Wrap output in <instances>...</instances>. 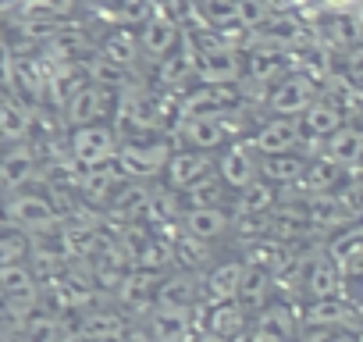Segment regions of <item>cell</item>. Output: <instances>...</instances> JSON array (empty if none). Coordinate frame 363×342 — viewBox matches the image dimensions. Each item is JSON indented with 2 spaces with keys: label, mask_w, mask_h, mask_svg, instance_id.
Returning <instances> with one entry per match:
<instances>
[{
  "label": "cell",
  "mask_w": 363,
  "mask_h": 342,
  "mask_svg": "<svg viewBox=\"0 0 363 342\" xmlns=\"http://www.w3.org/2000/svg\"><path fill=\"white\" fill-rule=\"evenodd\" d=\"M310 104H317V82L310 75H281L267 93V111L278 118H299Z\"/></svg>",
  "instance_id": "cell-1"
},
{
  "label": "cell",
  "mask_w": 363,
  "mask_h": 342,
  "mask_svg": "<svg viewBox=\"0 0 363 342\" xmlns=\"http://www.w3.org/2000/svg\"><path fill=\"white\" fill-rule=\"evenodd\" d=\"M72 160L79 167H104L118 157V136L104 125H86V128H75L72 132Z\"/></svg>",
  "instance_id": "cell-2"
},
{
  "label": "cell",
  "mask_w": 363,
  "mask_h": 342,
  "mask_svg": "<svg viewBox=\"0 0 363 342\" xmlns=\"http://www.w3.org/2000/svg\"><path fill=\"white\" fill-rule=\"evenodd\" d=\"M4 218L18 232H54V225H57V211L40 193H15L4 204Z\"/></svg>",
  "instance_id": "cell-3"
},
{
  "label": "cell",
  "mask_w": 363,
  "mask_h": 342,
  "mask_svg": "<svg viewBox=\"0 0 363 342\" xmlns=\"http://www.w3.org/2000/svg\"><path fill=\"white\" fill-rule=\"evenodd\" d=\"M167 160H171L167 143H125V146H118V157H114L125 179H150L167 167Z\"/></svg>",
  "instance_id": "cell-4"
},
{
  "label": "cell",
  "mask_w": 363,
  "mask_h": 342,
  "mask_svg": "<svg viewBox=\"0 0 363 342\" xmlns=\"http://www.w3.org/2000/svg\"><path fill=\"white\" fill-rule=\"evenodd\" d=\"M303 143V132H299V121L296 118H271L253 139V153H264V157H278V153H296V146Z\"/></svg>",
  "instance_id": "cell-5"
},
{
  "label": "cell",
  "mask_w": 363,
  "mask_h": 342,
  "mask_svg": "<svg viewBox=\"0 0 363 342\" xmlns=\"http://www.w3.org/2000/svg\"><path fill=\"white\" fill-rule=\"evenodd\" d=\"M211 171H214V164H211L207 153L186 150V153H171V160H167V167H164V179H167L171 189L186 193V189H193L196 182L211 179Z\"/></svg>",
  "instance_id": "cell-6"
},
{
  "label": "cell",
  "mask_w": 363,
  "mask_h": 342,
  "mask_svg": "<svg viewBox=\"0 0 363 342\" xmlns=\"http://www.w3.org/2000/svg\"><path fill=\"white\" fill-rule=\"evenodd\" d=\"M260 175V164H257V153L250 143H232L218 164V179L232 189H246L250 182H257Z\"/></svg>",
  "instance_id": "cell-7"
},
{
  "label": "cell",
  "mask_w": 363,
  "mask_h": 342,
  "mask_svg": "<svg viewBox=\"0 0 363 342\" xmlns=\"http://www.w3.org/2000/svg\"><path fill=\"white\" fill-rule=\"evenodd\" d=\"M239 57H235V50H228V47H214V50H203L200 57H196V68H193V75L200 79V86H232L235 79H239Z\"/></svg>",
  "instance_id": "cell-8"
},
{
  "label": "cell",
  "mask_w": 363,
  "mask_h": 342,
  "mask_svg": "<svg viewBox=\"0 0 363 342\" xmlns=\"http://www.w3.org/2000/svg\"><path fill=\"white\" fill-rule=\"evenodd\" d=\"M299 132H303V143H310V146H317V143H328L345 121H342V111L335 107V104H324V100H317V104H310L299 118Z\"/></svg>",
  "instance_id": "cell-9"
},
{
  "label": "cell",
  "mask_w": 363,
  "mask_h": 342,
  "mask_svg": "<svg viewBox=\"0 0 363 342\" xmlns=\"http://www.w3.org/2000/svg\"><path fill=\"white\" fill-rule=\"evenodd\" d=\"M36 171V153L29 143L11 146L4 157H0V189L4 193H22V186H29Z\"/></svg>",
  "instance_id": "cell-10"
},
{
  "label": "cell",
  "mask_w": 363,
  "mask_h": 342,
  "mask_svg": "<svg viewBox=\"0 0 363 342\" xmlns=\"http://www.w3.org/2000/svg\"><path fill=\"white\" fill-rule=\"evenodd\" d=\"M150 338L153 342H196L193 310H153L150 314Z\"/></svg>",
  "instance_id": "cell-11"
},
{
  "label": "cell",
  "mask_w": 363,
  "mask_h": 342,
  "mask_svg": "<svg viewBox=\"0 0 363 342\" xmlns=\"http://www.w3.org/2000/svg\"><path fill=\"white\" fill-rule=\"evenodd\" d=\"M121 182H125V175L118 171V164H104V167L82 171L79 189H82V197H86L89 204L104 207V204H114V197L121 193Z\"/></svg>",
  "instance_id": "cell-12"
},
{
  "label": "cell",
  "mask_w": 363,
  "mask_h": 342,
  "mask_svg": "<svg viewBox=\"0 0 363 342\" xmlns=\"http://www.w3.org/2000/svg\"><path fill=\"white\" fill-rule=\"evenodd\" d=\"M235 104L232 86H200L182 100V118H207V114H225V107Z\"/></svg>",
  "instance_id": "cell-13"
},
{
  "label": "cell",
  "mask_w": 363,
  "mask_h": 342,
  "mask_svg": "<svg viewBox=\"0 0 363 342\" xmlns=\"http://www.w3.org/2000/svg\"><path fill=\"white\" fill-rule=\"evenodd\" d=\"M196 296H200L196 278L182 271V275H167V278H160L153 299H157V310H193Z\"/></svg>",
  "instance_id": "cell-14"
},
{
  "label": "cell",
  "mask_w": 363,
  "mask_h": 342,
  "mask_svg": "<svg viewBox=\"0 0 363 342\" xmlns=\"http://www.w3.org/2000/svg\"><path fill=\"white\" fill-rule=\"evenodd\" d=\"M178 136L186 139L189 146H196V150H214V146H221V143H225L228 125H225V118H221V114H207V118H182Z\"/></svg>",
  "instance_id": "cell-15"
},
{
  "label": "cell",
  "mask_w": 363,
  "mask_h": 342,
  "mask_svg": "<svg viewBox=\"0 0 363 342\" xmlns=\"http://www.w3.org/2000/svg\"><path fill=\"white\" fill-rule=\"evenodd\" d=\"M174 43H178V22L167 15H153L139 33V50L157 57V61H164V54L174 50Z\"/></svg>",
  "instance_id": "cell-16"
},
{
  "label": "cell",
  "mask_w": 363,
  "mask_h": 342,
  "mask_svg": "<svg viewBox=\"0 0 363 342\" xmlns=\"http://www.w3.org/2000/svg\"><path fill=\"white\" fill-rule=\"evenodd\" d=\"M0 296H4L8 310H26V307H33V303H36V275H33L26 264L4 271V275H0Z\"/></svg>",
  "instance_id": "cell-17"
},
{
  "label": "cell",
  "mask_w": 363,
  "mask_h": 342,
  "mask_svg": "<svg viewBox=\"0 0 363 342\" xmlns=\"http://www.w3.org/2000/svg\"><path fill=\"white\" fill-rule=\"evenodd\" d=\"M203 331H214V335L235 342V338L246 331V310H242L235 299H228V303H211V310L203 314Z\"/></svg>",
  "instance_id": "cell-18"
},
{
  "label": "cell",
  "mask_w": 363,
  "mask_h": 342,
  "mask_svg": "<svg viewBox=\"0 0 363 342\" xmlns=\"http://www.w3.org/2000/svg\"><path fill=\"white\" fill-rule=\"evenodd\" d=\"M292 338H296V321H292L289 307H281V303L264 307L257 317L253 342H292Z\"/></svg>",
  "instance_id": "cell-19"
},
{
  "label": "cell",
  "mask_w": 363,
  "mask_h": 342,
  "mask_svg": "<svg viewBox=\"0 0 363 342\" xmlns=\"http://www.w3.org/2000/svg\"><path fill=\"white\" fill-rule=\"evenodd\" d=\"M242 271H246V264H239V260L218 264V267L207 275V282H203V296H207L211 303H228V299H235V296H239Z\"/></svg>",
  "instance_id": "cell-20"
},
{
  "label": "cell",
  "mask_w": 363,
  "mask_h": 342,
  "mask_svg": "<svg viewBox=\"0 0 363 342\" xmlns=\"http://www.w3.org/2000/svg\"><path fill=\"white\" fill-rule=\"evenodd\" d=\"M303 285L313 299H338V285H342V267L331 257H320L306 267Z\"/></svg>",
  "instance_id": "cell-21"
},
{
  "label": "cell",
  "mask_w": 363,
  "mask_h": 342,
  "mask_svg": "<svg viewBox=\"0 0 363 342\" xmlns=\"http://www.w3.org/2000/svg\"><path fill=\"white\" fill-rule=\"evenodd\" d=\"M324 157H328L335 167H356V164L363 160V132L342 125V128L324 143Z\"/></svg>",
  "instance_id": "cell-22"
},
{
  "label": "cell",
  "mask_w": 363,
  "mask_h": 342,
  "mask_svg": "<svg viewBox=\"0 0 363 342\" xmlns=\"http://www.w3.org/2000/svg\"><path fill=\"white\" fill-rule=\"evenodd\" d=\"M306 164H310V160H303V157H296V153H278V157H264V160H260V175H264V182H271V186H289V182H303Z\"/></svg>",
  "instance_id": "cell-23"
},
{
  "label": "cell",
  "mask_w": 363,
  "mask_h": 342,
  "mask_svg": "<svg viewBox=\"0 0 363 342\" xmlns=\"http://www.w3.org/2000/svg\"><path fill=\"white\" fill-rule=\"evenodd\" d=\"M157 285H160V275L157 271H128L125 275V282H121V289H118V296H121V303L125 307H132V310H143L153 296H157Z\"/></svg>",
  "instance_id": "cell-24"
},
{
  "label": "cell",
  "mask_w": 363,
  "mask_h": 342,
  "mask_svg": "<svg viewBox=\"0 0 363 342\" xmlns=\"http://www.w3.org/2000/svg\"><path fill=\"white\" fill-rule=\"evenodd\" d=\"M79 331L93 342H118L125 335V317L114 310H86Z\"/></svg>",
  "instance_id": "cell-25"
},
{
  "label": "cell",
  "mask_w": 363,
  "mask_h": 342,
  "mask_svg": "<svg viewBox=\"0 0 363 342\" xmlns=\"http://www.w3.org/2000/svg\"><path fill=\"white\" fill-rule=\"evenodd\" d=\"M274 200H278V189H274L271 182L257 179V182H250L246 189H239L235 214H239V218H264V214L274 207Z\"/></svg>",
  "instance_id": "cell-26"
},
{
  "label": "cell",
  "mask_w": 363,
  "mask_h": 342,
  "mask_svg": "<svg viewBox=\"0 0 363 342\" xmlns=\"http://www.w3.org/2000/svg\"><path fill=\"white\" fill-rule=\"evenodd\" d=\"M306 221L313 225V228H345L352 218L345 214V207L338 204V197H331V193H324V197H310V204H306Z\"/></svg>",
  "instance_id": "cell-27"
},
{
  "label": "cell",
  "mask_w": 363,
  "mask_h": 342,
  "mask_svg": "<svg viewBox=\"0 0 363 342\" xmlns=\"http://www.w3.org/2000/svg\"><path fill=\"white\" fill-rule=\"evenodd\" d=\"M228 214L221 207H200V211H186V236L207 243V239H218L225 228H228Z\"/></svg>",
  "instance_id": "cell-28"
},
{
  "label": "cell",
  "mask_w": 363,
  "mask_h": 342,
  "mask_svg": "<svg viewBox=\"0 0 363 342\" xmlns=\"http://www.w3.org/2000/svg\"><path fill=\"white\" fill-rule=\"evenodd\" d=\"M100 114H104V89L82 86V89L72 93V100H68V121H75L79 128H86V125H96Z\"/></svg>",
  "instance_id": "cell-29"
},
{
  "label": "cell",
  "mask_w": 363,
  "mask_h": 342,
  "mask_svg": "<svg viewBox=\"0 0 363 342\" xmlns=\"http://www.w3.org/2000/svg\"><path fill=\"white\" fill-rule=\"evenodd\" d=\"M328 257L345 271V267H352L359 257H363V221L359 225H345L331 243H328Z\"/></svg>",
  "instance_id": "cell-30"
},
{
  "label": "cell",
  "mask_w": 363,
  "mask_h": 342,
  "mask_svg": "<svg viewBox=\"0 0 363 342\" xmlns=\"http://www.w3.org/2000/svg\"><path fill=\"white\" fill-rule=\"evenodd\" d=\"M29 128H33L29 107H22V104H15V100H0V139L18 146V143L29 136Z\"/></svg>",
  "instance_id": "cell-31"
},
{
  "label": "cell",
  "mask_w": 363,
  "mask_h": 342,
  "mask_svg": "<svg viewBox=\"0 0 363 342\" xmlns=\"http://www.w3.org/2000/svg\"><path fill=\"white\" fill-rule=\"evenodd\" d=\"M267 289H271L267 271H264V267H246V271H242V282H239V296H235V303H239L242 310H264V303H267Z\"/></svg>",
  "instance_id": "cell-32"
},
{
  "label": "cell",
  "mask_w": 363,
  "mask_h": 342,
  "mask_svg": "<svg viewBox=\"0 0 363 342\" xmlns=\"http://www.w3.org/2000/svg\"><path fill=\"white\" fill-rule=\"evenodd\" d=\"M352 321V310L342 299H313L306 307V328H345Z\"/></svg>",
  "instance_id": "cell-33"
},
{
  "label": "cell",
  "mask_w": 363,
  "mask_h": 342,
  "mask_svg": "<svg viewBox=\"0 0 363 342\" xmlns=\"http://www.w3.org/2000/svg\"><path fill=\"white\" fill-rule=\"evenodd\" d=\"M338 182H342V167H335V164H331L328 157H320V160L306 164L303 186L310 189V197H324V193L338 189Z\"/></svg>",
  "instance_id": "cell-34"
},
{
  "label": "cell",
  "mask_w": 363,
  "mask_h": 342,
  "mask_svg": "<svg viewBox=\"0 0 363 342\" xmlns=\"http://www.w3.org/2000/svg\"><path fill=\"white\" fill-rule=\"evenodd\" d=\"M135 57H139V36H135L132 29L114 33V36L107 40V47H104V61H111L114 68H118V65H132Z\"/></svg>",
  "instance_id": "cell-35"
},
{
  "label": "cell",
  "mask_w": 363,
  "mask_h": 342,
  "mask_svg": "<svg viewBox=\"0 0 363 342\" xmlns=\"http://www.w3.org/2000/svg\"><path fill=\"white\" fill-rule=\"evenodd\" d=\"M22 257H29V239L26 232H4L0 236V275L22 264Z\"/></svg>",
  "instance_id": "cell-36"
},
{
  "label": "cell",
  "mask_w": 363,
  "mask_h": 342,
  "mask_svg": "<svg viewBox=\"0 0 363 342\" xmlns=\"http://www.w3.org/2000/svg\"><path fill=\"white\" fill-rule=\"evenodd\" d=\"M57 338H61V328H57V317L54 314H33L26 321L22 342H57Z\"/></svg>",
  "instance_id": "cell-37"
},
{
  "label": "cell",
  "mask_w": 363,
  "mask_h": 342,
  "mask_svg": "<svg viewBox=\"0 0 363 342\" xmlns=\"http://www.w3.org/2000/svg\"><path fill=\"white\" fill-rule=\"evenodd\" d=\"M221 179H203L196 182L193 189H186V200H189V211H200V207H218V197H221Z\"/></svg>",
  "instance_id": "cell-38"
},
{
  "label": "cell",
  "mask_w": 363,
  "mask_h": 342,
  "mask_svg": "<svg viewBox=\"0 0 363 342\" xmlns=\"http://www.w3.org/2000/svg\"><path fill=\"white\" fill-rule=\"evenodd\" d=\"M193 68H196V54H174V57H164L160 79L171 86H182V79H189Z\"/></svg>",
  "instance_id": "cell-39"
},
{
  "label": "cell",
  "mask_w": 363,
  "mask_h": 342,
  "mask_svg": "<svg viewBox=\"0 0 363 342\" xmlns=\"http://www.w3.org/2000/svg\"><path fill=\"white\" fill-rule=\"evenodd\" d=\"M171 253L186 264V267H200L203 260H207V246L200 243V239H193V236H186V239H178L174 246H171Z\"/></svg>",
  "instance_id": "cell-40"
},
{
  "label": "cell",
  "mask_w": 363,
  "mask_h": 342,
  "mask_svg": "<svg viewBox=\"0 0 363 342\" xmlns=\"http://www.w3.org/2000/svg\"><path fill=\"white\" fill-rule=\"evenodd\" d=\"M250 72H253L260 82H267V79H274V75L281 72V61H278V54H253Z\"/></svg>",
  "instance_id": "cell-41"
},
{
  "label": "cell",
  "mask_w": 363,
  "mask_h": 342,
  "mask_svg": "<svg viewBox=\"0 0 363 342\" xmlns=\"http://www.w3.org/2000/svg\"><path fill=\"white\" fill-rule=\"evenodd\" d=\"M18 82V61L11 54V47L0 40V86H15Z\"/></svg>",
  "instance_id": "cell-42"
},
{
  "label": "cell",
  "mask_w": 363,
  "mask_h": 342,
  "mask_svg": "<svg viewBox=\"0 0 363 342\" xmlns=\"http://www.w3.org/2000/svg\"><path fill=\"white\" fill-rule=\"evenodd\" d=\"M118 79H121V72L111 65V61H93V86L96 89H104V86H118Z\"/></svg>",
  "instance_id": "cell-43"
},
{
  "label": "cell",
  "mask_w": 363,
  "mask_h": 342,
  "mask_svg": "<svg viewBox=\"0 0 363 342\" xmlns=\"http://www.w3.org/2000/svg\"><path fill=\"white\" fill-rule=\"evenodd\" d=\"M57 342H93V338H86V335H82V331L75 328V331H68V335H61Z\"/></svg>",
  "instance_id": "cell-44"
},
{
  "label": "cell",
  "mask_w": 363,
  "mask_h": 342,
  "mask_svg": "<svg viewBox=\"0 0 363 342\" xmlns=\"http://www.w3.org/2000/svg\"><path fill=\"white\" fill-rule=\"evenodd\" d=\"M196 342H232V338H221V335H214V331H200Z\"/></svg>",
  "instance_id": "cell-45"
},
{
  "label": "cell",
  "mask_w": 363,
  "mask_h": 342,
  "mask_svg": "<svg viewBox=\"0 0 363 342\" xmlns=\"http://www.w3.org/2000/svg\"><path fill=\"white\" fill-rule=\"evenodd\" d=\"M4 228H8V218H4V211H0V236H4Z\"/></svg>",
  "instance_id": "cell-46"
}]
</instances>
